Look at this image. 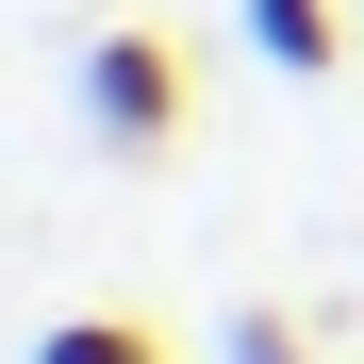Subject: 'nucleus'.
Instances as JSON below:
<instances>
[{"mask_svg":"<svg viewBox=\"0 0 364 364\" xmlns=\"http://www.w3.org/2000/svg\"><path fill=\"white\" fill-rule=\"evenodd\" d=\"M83 133H100L116 166L182 149V50H166V33H100V50H83Z\"/></svg>","mask_w":364,"mask_h":364,"instance_id":"f257e3e1","label":"nucleus"},{"mask_svg":"<svg viewBox=\"0 0 364 364\" xmlns=\"http://www.w3.org/2000/svg\"><path fill=\"white\" fill-rule=\"evenodd\" d=\"M249 50H265L282 83H315L331 50H348V17H331V0H249Z\"/></svg>","mask_w":364,"mask_h":364,"instance_id":"f03ea898","label":"nucleus"},{"mask_svg":"<svg viewBox=\"0 0 364 364\" xmlns=\"http://www.w3.org/2000/svg\"><path fill=\"white\" fill-rule=\"evenodd\" d=\"M33 364H166V348H149V331H133V315H67V331H50V348H33Z\"/></svg>","mask_w":364,"mask_h":364,"instance_id":"7ed1b4c3","label":"nucleus"},{"mask_svg":"<svg viewBox=\"0 0 364 364\" xmlns=\"http://www.w3.org/2000/svg\"><path fill=\"white\" fill-rule=\"evenodd\" d=\"M232 364H298V331L282 315H232Z\"/></svg>","mask_w":364,"mask_h":364,"instance_id":"20e7f679","label":"nucleus"}]
</instances>
